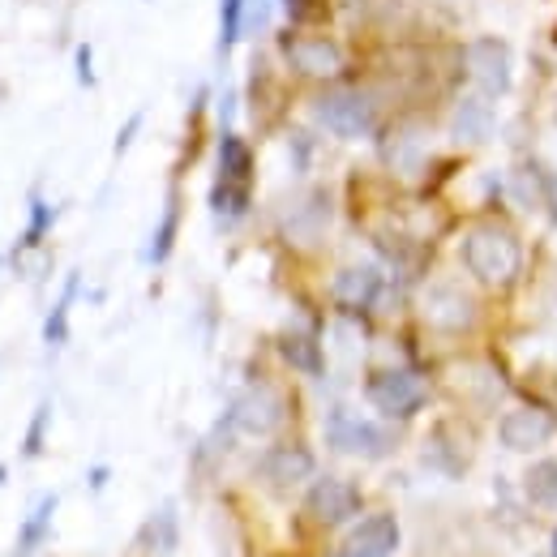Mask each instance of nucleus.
<instances>
[{"mask_svg":"<svg viewBox=\"0 0 557 557\" xmlns=\"http://www.w3.org/2000/svg\"><path fill=\"white\" fill-rule=\"evenodd\" d=\"M249 181H253V154L236 134H223L219 141V185H214V210L240 214L249 202Z\"/></svg>","mask_w":557,"mask_h":557,"instance_id":"4","label":"nucleus"},{"mask_svg":"<svg viewBox=\"0 0 557 557\" xmlns=\"http://www.w3.org/2000/svg\"><path fill=\"white\" fill-rule=\"evenodd\" d=\"M278 420H283V399H278V391H271V386H249L227 408V424L240 429V433H253V437L275 433Z\"/></svg>","mask_w":557,"mask_h":557,"instance_id":"9","label":"nucleus"},{"mask_svg":"<svg viewBox=\"0 0 557 557\" xmlns=\"http://www.w3.org/2000/svg\"><path fill=\"white\" fill-rule=\"evenodd\" d=\"M44 424H48V404L35 412L30 420V433H26V446H22V455H39L44 450Z\"/></svg>","mask_w":557,"mask_h":557,"instance_id":"25","label":"nucleus"},{"mask_svg":"<svg viewBox=\"0 0 557 557\" xmlns=\"http://www.w3.org/2000/svg\"><path fill=\"white\" fill-rule=\"evenodd\" d=\"M554 433L557 424L545 408H515V412H506V417L497 420V442L506 450H515V455L541 450L545 442H554Z\"/></svg>","mask_w":557,"mask_h":557,"instance_id":"8","label":"nucleus"},{"mask_svg":"<svg viewBox=\"0 0 557 557\" xmlns=\"http://www.w3.org/2000/svg\"><path fill=\"white\" fill-rule=\"evenodd\" d=\"M138 125H141V116H134V121H129V125H125V134H121V138H116V154H125V146H129V141H134V134H138Z\"/></svg>","mask_w":557,"mask_h":557,"instance_id":"27","label":"nucleus"},{"mask_svg":"<svg viewBox=\"0 0 557 557\" xmlns=\"http://www.w3.org/2000/svg\"><path fill=\"white\" fill-rule=\"evenodd\" d=\"M278 356L292 364V369H300V373H322L326 369V360H322V348H318V339L313 335H305V331H283L278 335Z\"/></svg>","mask_w":557,"mask_h":557,"instance_id":"16","label":"nucleus"},{"mask_svg":"<svg viewBox=\"0 0 557 557\" xmlns=\"http://www.w3.org/2000/svg\"><path fill=\"white\" fill-rule=\"evenodd\" d=\"M141 545L154 549V554H172L176 549V510L163 506L146 528H141Z\"/></svg>","mask_w":557,"mask_h":557,"instance_id":"20","label":"nucleus"},{"mask_svg":"<svg viewBox=\"0 0 557 557\" xmlns=\"http://www.w3.org/2000/svg\"><path fill=\"white\" fill-rule=\"evenodd\" d=\"M52 515H57V493H48V497H39V506L26 515V523H22V532H17V554H30V549H39V541L48 536V528H52Z\"/></svg>","mask_w":557,"mask_h":557,"instance_id":"17","label":"nucleus"},{"mask_svg":"<svg viewBox=\"0 0 557 557\" xmlns=\"http://www.w3.org/2000/svg\"><path fill=\"white\" fill-rule=\"evenodd\" d=\"M554 557H557V536H554Z\"/></svg>","mask_w":557,"mask_h":557,"instance_id":"28","label":"nucleus"},{"mask_svg":"<svg viewBox=\"0 0 557 557\" xmlns=\"http://www.w3.org/2000/svg\"><path fill=\"white\" fill-rule=\"evenodd\" d=\"M364 399L391 420L417 417L429 399V386L420 382L412 369H373L364 382Z\"/></svg>","mask_w":557,"mask_h":557,"instance_id":"2","label":"nucleus"},{"mask_svg":"<svg viewBox=\"0 0 557 557\" xmlns=\"http://www.w3.org/2000/svg\"><path fill=\"white\" fill-rule=\"evenodd\" d=\"M377 296H382V271L377 267H348V271L335 275V300L351 313L373 309Z\"/></svg>","mask_w":557,"mask_h":557,"instance_id":"14","label":"nucleus"},{"mask_svg":"<svg viewBox=\"0 0 557 557\" xmlns=\"http://www.w3.org/2000/svg\"><path fill=\"white\" fill-rule=\"evenodd\" d=\"M554 116H557V108H554Z\"/></svg>","mask_w":557,"mask_h":557,"instance_id":"29","label":"nucleus"},{"mask_svg":"<svg viewBox=\"0 0 557 557\" xmlns=\"http://www.w3.org/2000/svg\"><path fill=\"white\" fill-rule=\"evenodd\" d=\"M322 4H326V0H283V9H287L292 22H318Z\"/></svg>","mask_w":557,"mask_h":557,"instance_id":"24","label":"nucleus"},{"mask_svg":"<svg viewBox=\"0 0 557 557\" xmlns=\"http://www.w3.org/2000/svg\"><path fill=\"white\" fill-rule=\"evenodd\" d=\"M77 77H82V86H95V61H90V48L86 44L77 48Z\"/></svg>","mask_w":557,"mask_h":557,"instance_id":"26","label":"nucleus"},{"mask_svg":"<svg viewBox=\"0 0 557 557\" xmlns=\"http://www.w3.org/2000/svg\"><path fill=\"white\" fill-rule=\"evenodd\" d=\"M258 476H262L271 488L305 485V481L313 476V455H309L305 446H296V442H287V446H271V450L262 455V463H258Z\"/></svg>","mask_w":557,"mask_h":557,"instance_id":"11","label":"nucleus"},{"mask_svg":"<svg viewBox=\"0 0 557 557\" xmlns=\"http://www.w3.org/2000/svg\"><path fill=\"white\" fill-rule=\"evenodd\" d=\"M424 313H429V322H433V326H442V331H463V326L472 322V300H468L459 287L442 283V287H433V292H429Z\"/></svg>","mask_w":557,"mask_h":557,"instance_id":"15","label":"nucleus"},{"mask_svg":"<svg viewBox=\"0 0 557 557\" xmlns=\"http://www.w3.org/2000/svg\"><path fill=\"white\" fill-rule=\"evenodd\" d=\"M245 9H249V0H223L219 4V52H232V44L245 35Z\"/></svg>","mask_w":557,"mask_h":557,"instance_id":"22","label":"nucleus"},{"mask_svg":"<svg viewBox=\"0 0 557 557\" xmlns=\"http://www.w3.org/2000/svg\"><path fill=\"white\" fill-rule=\"evenodd\" d=\"M463 65H468V77L481 86V95L497 99L510 90L515 82V61H510V48L502 39H476L468 52H463Z\"/></svg>","mask_w":557,"mask_h":557,"instance_id":"6","label":"nucleus"},{"mask_svg":"<svg viewBox=\"0 0 557 557\" xmlns=\"http://www.w3.org/2000/svg\"><path fill=\"white\" fill-rule=\"evenodd\" d=\"M399 549V519L395 515H369L351 528L339 557H391Z\"/></svg>","mask_w":557,"mask_h":557,"instance_id":"12","label":"nucleus"},{"mask_svg":"<svg viewBox=\"0 0 557 557\" xmlns=\"http://www.w3.org/2000/svg\"><path fill=\"white\" fill-rule=\"evenodd\" d=\"M52 219H57V210L52 207H44L39 198L30 202V227H26V236H22V245H39L44 240V232L52 227Z\"/></svg>","mask_w":557,"mask_h":557,"instance_id":"23","label":"nucleus"},{"mask_svg":"<svg viewBox=\"0 0 557 557\" xmlns=\"http://www.w3.org/2000/svg\"><path fill=\"white\" fill-rule=\"evenodd\" d=\"M305 510H309L313 523L339 528V523H348L351 515L360 510V488L351 485V481H344V476H322V481H313V488H309Z\"/></svg>","mask_w":557,"mask_h":557,"instance_id":"7","label":"nucleus"},{"mask_svg":"<svg viewBox=\"0 0 557 557\" xmlns=\"http://www.w3.org/2000/svg\"><path fill=\"white\" fill-rule=\"evenodd\" d=\"M283 57H287V65L300 73V77H313V82H326V77H335V73L344 70L339 44L318 39V35H296V39H287V44H283Z\"/></svg>","mask_w":557,"mask_h":557,"instance_id":"10","label":"nucleus"},{"mask_svg":"<svg viewBox=\"0 0 557 557\" xmlns=\"http://www.w3.org/2000/svg\"><path fill=\"white\" fill-rule=\"evenodd\" d=\"M176 227H181V202L168 198L163 219H159V227H154V240H150V262H168V253H172V245H176Z\"/></svg>","mask_w":557,"mask_h":557,"instance_id":"21","label":"nucleus"},{"mask_svg":"<svg viewBox=\"0 0 557 557\" xmlns=\"http://www.w3.org/2000/svg\"><path fill=\"white\" fill-rule=\"evenodd\" d=\"M459 258H463V267L472 271L476 283H485V287H510L519 271H523V249H519V240H515V232H506V227H472L468 236H463V245H459Z\"/></svg>","mask_w":557,"mask_h":557,"instance_id":"1","label":"nucleus"},{"mask_svg":"<svg viewBox=\"0 0 557 557\" xmlns=\"http://www.w3.org/2000/svg\"><path fill=\"white\" fill-rule=\"evenodd\" d=\"M77 283H82L77 275L65 278V292H61V300L52 305V313H48V322H44V339H48V344H65V335H70V309H73V300H77Z\"/></svg>","mask_w":557,"mask_h":557,"instance_id":"19","label":"nucleus"},{"mask_svg":"<svg viewBox=\"0 0 557 557\" xmlns=\"http://www.w3.org/2000/svg\"><path fill=\"white\" fill-rule=\"evenodd\" d=\"M493 129H497V112H493V99H488V95H468V99H459L455 121H450L455 141L481 146V141L493 138Z\"/></svg>","mask_w":557,"mask_h":557,"instance_id":"13","label":"nucleus"},{"mask_svg":"<svg viewBox=\"0 0 557 557\" xmlns=\"http://www.w3.org/2000/svg\"><path fill=\"white\" fill-rule=\"evenodd\" d=\"M523 493L532 506H557V459H541L528 468L523 476Z\"/></svg>","mask_w":557,"mask_h":557,"instance_id":"18","label":"nucleus"},{"mask_svg":"<svg viewBox=\"0 0 557 557\" xmlns=\"http://www.w3.org/2000/svg\"><path fill=\"white\" fill-rule=\"evenodd\" d=\"M313 116L322 129H331L335 138H369L373 134V99L364 90H326L313 99Z\"/></svg>","mask_w":557,"mask_h":557,"instance_id":"3","label":"nucleus"},{"mask_svg":"<svg viewBox=\"0 0 557 557\" xmlns=\"http://www.w3.org/2000/svg\"><path fill=\"white\" fill-rule=\"evenodd\" d=\"M326 442L339 450V455H360V459H382L391 450V433L373 420H360L335 408L331 420H326Z\"/></svg>","mask_w":557,"mask_h":557,"instance_id":"5","label":"nucleus"}]
</instances>
